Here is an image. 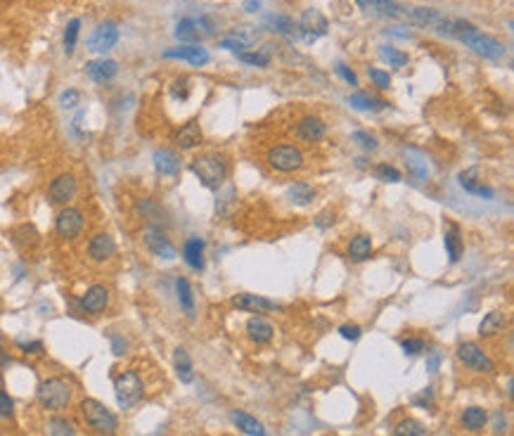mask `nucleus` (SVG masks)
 I'll return each mask as SVG.
<instances>
[{
    "label": "nucleus",
    "instance_id": "obj_1",
    "mask_svg": "<svg viewBox=\"0 0 514 436\" xmlns=\"http://www.w3.org/2000/svg\"><path fill=\"white\" fill-rule=\"evenodd\" d=\"M190 168L199 178V183L209 190H218L228 176V161L218 152H201V155H197L190 161Z\"/></svg>",
    "mask_w": 514,
    "mask_h": 436
},
{
    "label": "nucleus",
    "instance_id": "obj_2",
    "mask_svg": "<svg viewBox=\"0 0 514 436\" xmlns=\"http://www.w3.org/2000/svg\"><path fill=\"white\" fill-rule=\"evenodd\" d=\"M81 415H83L86 424L95 432L97 436H114L119 432V419L112 410L100 403L97 399H83L81 401Z\"/></svg>",
    "mask_w": 514,
    "mask_h": 436
},
{
    "label": "nucleus",
    "instance_id": "obj_3",
    "mask_svg": "<svg viewBox=\"0 0 514 436\" xmlns=\"http://www.w3.org/2000/svg\"><path fill=\"white\" fill-rule=\"evenodd\" d=\"M114 396H117L119 408L130 410L142 401L145 396V382L135 370H123L117 379H114Z\"/></svg>",
    "mask_w": 514,
    "mask_h": 436
},
{
    "label": "nucleus",
    "instance_id": "obj_4",
    "mask_svg": "<svg viewBox=\"0 0 514 436\" xmlns=\"http://www.w3.org/2000/svg\"><path fill=\"white\" fill-rule=\"evenodd\" d=\"M38 403L48 410H64L71 403V384L62 377H48L38 386Z\"/></svg>",
    "mask_w": 514,
    "mask_h": 436
},
{
    "label": "nucleus",
    "instance_id": "obj_5",
    "mask_svg": "<svg viewBox=\"0 0 514 436\" xmlns=\"http://www.w3.org/2000/svg\"><path fill=\"white\" fill-rule=\"evenodd\" d=\"M266 161H268V166L277 173H294V171H302L306 166L304 152L294 145H273L270 150L266 152Z\"/></svg>",
    "mask_w": 514,
    "mask_h": 436
},
{
    "label": "nucleus",
    "instance_id": "obj_6",
    "mask_svg": "<svg viewBox=\"0 0 514 436\" xmlns=\"http://www.w3.org/2000/svg\"><path fill=\"white\" fill-rule=\"evenodd\" d=\"M86 228V216L76 206H64L55 218V230L62 239H76Z\"/></svg>",
    "mask_w": 514,
    "mask_h": 436
},
{
    "label": "nucleus",
    "instance_id": "obj_7",
    "mask_svg": "<svg viewBox=\"0 0 514 436\" xmlns=\"http://www.w3.org/2000/svg\"><path fill=\"white\" fill-rule=\"evenodd\" d=\"M297 29H299V36L304 38V43H308V46H310V43H315L320 36H327L330 24H327L325 14H322L320 10L310 8V10H306V12L302 14Z\"/></svg>",
    "mask_w": 514,
    "mask_h": 436
},
{
    "label": "nucleus",
    "instance_id": "obj_8",
    "mask_svg": "<svg viewBox=\"0 0 514 436\" xmlns=\"http://www.w3.org/2000/svg\"><path fill=\"white\" fill-rule=\"evenodd\" d=\"M457 358L467 365L469 370H474V373H493L495 365L491 361L488 356L484 353V348L479 344H474V341H464V344L457 346Z\"/></svg>",
    "mask_w": 514,
    "mask_h": 436
},
{
    "label": "nucleus",
    "instance_id": "obj_9",
    "mask_svg": "<svg viewBox=\"0 0 514 436\" xmlns=\"http://www.w3.org/2000/svg\"><path fill=\"white\" fill-rule=\"evenodd\" d=\"M76 192H79V181H76L74 173H59V176H55L50 185H48V197L55 204H64L67 206L71 199L76 197Z\"/></svg>",
    "mask_w": 514,
    "mask_h": 436
},
{
    "label": "nucleus",
    "instance_id": "obj_10",
    "mask_svg": "<svg viewBox=\"0 0 514 436\" xmlns=\"http://www.w3.org/2000/svg\"><path fill=\"white\" fill-rule=\"evenodd\" d=\"M462 43L467 48H472L477 54H481V57H486V59H500L502 54H505V46H502L497 38L488 36V34H481L479 29L474 31V34H469Z\"/></svg>",
    "mask_w": 514,
    "mask_h": 436
},
{
    "label": "nucleus",
    "instance_id": "obj_11",
    "mask_svg": "<svg viewBox=\"0 0 514 436\" xmlns=\"http://www.w3.org/2000/svg\"><path fill=\"white\" fill-rule=\"evenodd\" d=\"M117 43H119V26L114 24V21H105V24H100L88 36V43H86V46H88L90 52L105 54L112 50Z\"/></svg>",
    "mask_w": 514,
    "mask_h": 436
},
{
    "label": "nucleus",
    "instance_id": "obj_12",
    "mask_svg": "<svg viewBox=\"0 0 514 436\" xmlns=\"http://www.w3.org/2000/svg\"><path fill=\"white\" fill-rule=\"evenodd\" d=\"M142 242H145V247L150 249L155 256H159V259H176V247L171 244V239L164 235V230L159 226H147L145 230H142Z\"/></svg>",
    "mask_w": 514,
    "mask_h": 436
},
{
    "label": "nucleus",
    "instance_id": "obj_13",
    "mask_svg": "<svg viewBox=\"0 0 514 436\" xmlns=\"http://www.w3.org/2000/svg\"><path fill=\"white\" fill-rule=\"evenodd\" d=\"M86 252H88V259L92 264H107V261L114 259V254H117V242H114V237L107 235V232H97V235L90 237Z\"/></svg>",
    "mask_w": 514,
    "mask_h": 436
},
{
    "label": "nucleus",
    "instance_id": "obj_14",
    "mask_svg": "<svg viewBox=\"0 0 514 436\" xmlns=\"http://www.w3.org/2000/svg\"><path fill=\"white\" fill-rule=\"evenodd\" d=\"M325 121H322L320 117H313V114H308V117H302L299 119V123L294 126V135H297L302 143H318L322 140V135H325Z\"/></svg>",
    "mask_w": 514,
    "mask_h": 436
},
{
    "label": "nucleus",
    "instance_id": "obj_15",
    "mask_svg": "<svg viewBox=\"0 0 514 436\" xmlns=\"http://www.w3.org/2000/svg\"><path fill=\"white\" fill-rule=\"evenodd\" d=\"M109 306V290L105 285H92L86 290V294L81 297V308L88 315H100L105 313V308Z\"/></svg>",
    "mask_w": 514,
    "mask_h": 436
},
{
    "label": "nucleus",
    "instance_id": "obj_16",
    "mask_svg": "<svg viewBox=\"0 0 514 436\" xmlns=\"http://www.w3.org/2000/svg\"><path fill=\"white\" fill-rule=\"evenodd\" d=\"M360 10H365L373 17H382V19H398L403 14V8L396 3V0H355Z\"/></svg>",
    "mask_w": 514,
    "mask_h": 436
},
{
    "label": "nucleus",
    "instance_id": "obj_17",
    "mask_svg": "<svg viewBox=\"0 0 514 436\" xmlns=\"http://www.w3.org/2000/svg\"><path fill=\"white\" fill-rule=\"evenodd\" d=\"M164 57L166 59H185L192 67H204L209 64L211 54L206 48L201 46H183V48H171V50H164Z\"/></svg>",
    "mask_w": 514,
    "mask_h": 436
},
{
    "label": "nucleus",
    "instance_id": "obj_18",
    "mask_svg": "<svg viewBox=\"0 0 514 436\" xmlns=\"http://www.w3.org/2000/svg\"><path fill=\"white\" fill-rule=\"evenodd\" d=\"M233 306L239 310H249V313H268V310H280V304L270 301V299L261 297V294H237L233 299Z\"/></svg>",
    "mask_w": 514,
    "mask_h": 436
},
{
    "label": "nucleus",
    "instance_id": "obj_19",
    "mask_svg": "<svg viewBox=\"0 0 514 436\" xmlns=\"http://www.w3.org/2000/svg\"><path fill=\"white\" fill-rule=\"evenodd\" d=\"M86 74H88L90 81H95V83H107V81H112L114 76L119 74V64L107 57L92 59V62L86 64Z\"/></svg>",
    "mask_w": 514,
    "mask_h": 436
},
{
    "label": "nucleus",
    "instance_id": "obj_20",
    "mask_svg": "<svg viewBox=\"0 0 514 436\" xmlns=\"http://www.w3.org/2000/svg\"><path fill=\"white\" fill-rule=\"evenodd\" d=\"M408 19L413 21V24L417 26H426V29H441V24L446 21L444 14L439 12V10L434 8H413L408 10Z\"/></svg>",
    "mask_w": 514,
    "mask_h": 436
},
{
    "label": "nucleus",
    "instance_id": "obj_21",
    "mask_svg": "<svg viewBox=\"0 0 514 436\" xmlns=\"http://www.w3.org/2000/svg\"><path fill=\"white\" fill-rule=\"evenodd\" d=\"M247 335L254 344H268L275 337V327L268 323L266 318H261V315H254V318L247 320Z\"/></svg>",
    "mask_w": 514,
    "mask_h": 436
},
{
    "label": "nucleus",
    "instance_id": "obj_22",
    "mask_svg": "<svg viewBox=\"0 0 514 436\" xmlns=\"http://www.w3.org/2000/svg\"><path fill=\"white\" fill-rule=\"evenodd\" d=\"M460 185L464 192H469V195H477V197H486V199L493 197V190L486 188L484 181L479 178V168H467V171H462Z\"/></svg>",
    "mask_w": 514,
    "mask_h": 436
},
{
    "label": "nucleus",
    "instance_id": "obj_23",
    "mask_svg": "<svg viewBox=\"0 0 514 436\" xmlns=\"http://www.w3.org/2000/svg\"><path fill=\"white\" fill-rule=\"evenodd\" d=\"M201 140H204V133H201V126H199L197 121H188V123H185V126L176 133V145H178L183 152L199 147V145H201Z\"/></svg>",
    "mask_w": 514,
    "mask_h": 436
},
{
    "label": "nucleus",
    "instance_id": "obj_24",
    "mask_svg": "<svg viewBox=\"0 0 514 436\" xmlns=\"http://www.w3.org/2000/svg\"><path fill=\"white\" fill-rule=\"evenodd\" d=\"M183 259L190 268L204 270V242H201L199 237H190L188 242L183 244Z\"/></svg>",
    "mask_w": 514,
    "mask_h": 436
},
{
    "label": "nucleus",
    "instance_id": "obj_25",
    "mask_svg": "<svg viewBox=\"0 0 514 436\" xmlns=\"http://www.w3.org/2000/svg\"><path fill=\"white\" fill-rule=\"evenodd\" d=\"M152 161H155V168L161 176H176L180 171V157L171 150H157Z\"/></svg>",
    "mask_w": 514,
    "mask_h": 436
},
{
    "label": "nucleus",
    "instance_id": "obj_26",
    "mask_svg": "<svg viewBox=\"0 0 514 436\" xmlns=\"http://www.w3.org/2000/svg\"><path fill=\"white\" fill-rule=\"evenodd\" d=\"M502 330H505V313H502V310H491V313L481 320L479 337H484V339H493V337L500 335Z\"/></svg>",
    "mask_w": 514,
    "mask_h": 436
},
{
    "label": "nucleus",
    "instance_id": "obj_27",
    "mask_svg": "<svg viewBox=\"0 0 514 436\" xmlns=\"http://www.w3.org/2000/svg\"><path fill=\"white\" fill-rule=\"evenodd\" d=\"M460 422H462V427L467 429L469 434H477V432H481V429L486 427V422H488V413H486L484 408H479V406H469L467 410L462 413Z\"/></svg>",
    "mask_w": 514,
    "mask_h": 436
},
{
    "label": "nucleus",
    "instance_id": "obj_28",
    "mask_svg": "<svg viewBox=\"0 0 514 436\" xmlns=\"http://www.w3.org/2000/svg\"><path fill=\"white\" fill-rule=\"evenodd\" d=\"M173 368H176V375L183 384H190L195 379V370H192V361H190V353L185 351L183 346H178L173 351Z\"/></svg>",
    "mask_w": 514,
    "mask_h": 436
},
{
    "label": "nucleus",
    "instance_id": "obj_29",
    "mask_svg": "<svg viewBox=\"0 0 514 436\" xmlns=\"http://www.w3.org/2000/svg\"><path fill=\"white\" fill-rule=\"evenodd\" d=\"M373 256V239L370 235H355L348 242V259L360 264V261H368Z\"/></svg>",
    "mask_w": 514,
    "mask_h": 436
},
{
    "label": "nucleus",
    "instance_id": "obj_30",
    "mask_svg": "<svg viewBox=\"0 0 514 436\" xmlns=\"http://www.w3.org/2000/svg\"><path fill=\"white\" fill-rule=\"evenodd\" d=\"M230 419H233L235 424H237L239 429H242L244 434H249V436H266L264 424H261L256 417L247 415V413H242V410H230Z\"/></svg>",
    "mask_w": 514,
    "mask_h": 436
},
{
    "label": "nucleus",
    "instance_id": "obj_31",
    "mask_svg": "<svg viewBox=\"0 0 514 436\" xmlns=\"http://www.w3.org/2000/svg\"><path fill=\"white\" fill-rule=\"evenodd\" d=\"M444 244H446V252H448L451 264H457V261H460V256H462V249H464L462 237H460V228H457V226L448 228L446 235H444Z\"/></svg>",
    "mask_w": 514,
    "mask_h": 436
},
{
    "label": "nucleus",
    "instance_id": "obj_32",
    "mask_svg": "<svg viewBox=\"0 0 514 436\" xmlns=\"http://www.w3.org/2000/svg\"><path fill=\"white\" fill-rule=\"evenodd\" d=\"M176 38L183 43H188V46H197V43L201 41V34H199V26H197V19H180L176 24Z\"/></svg>",
    "mask_w": 514,
    "mask_h": 436
},
{
    "label": "nucleus",
    "instance_id": "obj_33",
    "mask_svg": "<svg viewBox=\"0 0 514 436\" xmlns=\"http://www.w3.org/2000/svg\"><path fill=\"white\" fill-rule=\"evenodd\" d=\"M251 41H254V38L247 36V34H242V31H230V34H228L221 41V48H226V50H233L235 54H237V52H247L249 48H251Z\"/></svg>",
    "mask_w": 514,
    "mask_h": 436
},
{
    "label": "nucleus",
    "instance_id": "obj_34",
    "mask_svg": "<svg viewBox=\"0 0 514 436\" xmlns=\"http://www.w3.org/2000/svg\"><path fill=\"white\" fill-rule=\"evenodd\" d=\"M266 26H268V31H275V34H282V36L299 34V29H297V24H294V19L284 17V14H270V17L266 19Z\"/></svg>",
    "mask_w": 514,
    "mask_h": 436
},
{
    "label": "nucleus",
    "instance_id": "obj_35",
    "mask_svg": "<svg viewBox=\"0 0 514 436\" xmlns=\"http://www.w3.org/2000/svg\"><path fill=\"white\" fill-rule=\"evenodd\" d=\"M176 292H178V301H180V306H183L185 315H190V318H192V313H195V294H192V287H190V282L185 280V277H178V280H176Z\"/></svg>",
    "mask_w": 514,
    "mask_h": 436
},
{
    "label": "nucleus",
    "instance_id": "obj_36",
    "mask_svg": "<svg viewBox=\"0 0 514 436\" xmlns=\"http://www.w3.org/2000/svg\"><path fill=\"white\" fill-rule=\"evenodd\" d=\"M348 105H351L353 109H360V112H375V109L386 107V102L375 100V97L368 95V92H353V95H348Z\"/></svg>",
    "mask_w": 514,
    "mask_h": 436
},
{
    "label": "nucleus",
    "instance_id": "obj_37",
    "mask_svg": "<svg viewBox=\"0 0 514 436\" xmlns=\"http://www.w3.org/2000/svg\"><path fill=\"white\" fill-rule=\"evenodd\" d=\"M135 211L145 218L150 226H159V218L164 216V211H161V206L157 204L155 199H140L138 204H135Z\"/></svg>",
    "mask_w": 514,
    "mask_h": 436
},
{
    "label": "nucleus",
    "instance_id": "obj_38",
    "mask_svg": "<svg viewBox=\"0 0 514 436\" xmlns=\"http://www.w3.org/2000/svg\"><path fill=\"white\" fill-rule=\"evenodd\" d=\"M287 197H289V201H294V204L306 206V204H310V201H313L315 190L310 188V185H306V183H294L292 188L287 190Z\"/></svg>",
    "mask_w": 514,
    "mask_h": 436
},
{
    "label": "nucleus",
    "instance_id": "obj_39",
    "mask_svg": "<svg viewBox=\"0 0 514 436\" xmlns=\"http://www.w3.org/2000/svg\"><path fill=\"white\" fill-rule=\"evenodd\" d=\"M379 57L386 59V62H389V67H396V69H401V67H406V64H408V54L403 50H398V48H391V46H382L379 48Z\"/></svg>",
    "mask_w": 514,
    "mask_h": 436
},
{
    "label": "nucleus",
    "instance_id": "obj_40",
    "mask_svg": "<svg viewBox=\"0 0 514 436\" xmlns=\"http://www.w3.org/2000/svg\"><path fill=\"white\" fill-rule=\"evenodd\" d=\"M393 436H426V429L417 419H401V422L393 427Z\"/></svg>",
    "mask_w": 514,
    "mask_h": 436
},
{
    "label": "nucleus",
    "instance_id": "obj_41",
    "mask_svg": "<svg viewBox=\"0 0 514 436\" xmlns=\"http://www.w3.org/2000/svg\"><path fill=\"white\" fill-rule=\"evenodd\" d=\"M237 59L244 64H251V67H268L270 64V52L266 50H254V52H237Z\"/></svg>",
    "mask_w": 514,
    "mask_h": 436
},
{
    "label": "nucleus",
    "instance_id": "obj_42",
    "mask_svg": "<svg viewBox=\"0 0 514 436\" xmlns=\"http://www.w3.org/2000/svg\"><path fill=\"white\" fill-rule=\"evenodd\" d=\"M48 434H50V436H76V429H74V424H71L69 419L52 417L50 422H48Z\"/></svg>",
    "mask_w": 514,
    "mask_h": 436
},
{
    "label": "nucleus",
    "instance_id": "obj_43",
    "mask_svg": "<svg viewBox=\"0 0 514 436\" xmlns=\"http://www.w3.org/2000/svg\"><path fill=\"white\" fill-rule=\"evenodd\" d=\"M235 190L233 188H228L226 192L221 195V199H216V211H218V216H223V218H230L233 216V209H235Z\"/></svg>",
    "mask_w": 514,
    "mask_h": 436
},
{
    "label": "nucleus",
    "instance_id": "obj_44",
    "mask_svg": "<svg viewBox=\"0 0 514 436\" xmlns=\"http://www.w3.org/2000/svg\"><path fill=\"white\" fill-rule=\"evenodd\" d=\"M79 31H81V19H71L64 29V52L71 54L76 48V41H79Z\"/></svg>",
    "mask_w": 514,
    "mask_h": 436
},
{
    "label": "nucleus",
    "instance_id": "obj_45",
    "mask_svg": "<svg viewBox=\"0 0 514 436\" xmlns=\"http://www.w3.org/2000/svg\"><path fill=\"white\" fill-rule=\"evenodd\" d=\"M375 176L379 178V181H384V183H398V181H401V171H396V168L389 166V164H379V166L375 168Z\"/></svg>",
    "mask_w": 514,
    "mask_h": 436
},
{
    "label": "nucleus",
    "instance_id": "obj_46",
    "mask_svg": "<svg viewBox=\"0 0 514 436\" xmlns=\"http://www.w3.org/2000/svg\"><path fill=\"white\" fill-rule=\"evenodd\" d=\"M401 346H403V353L406 356H417L419 351H424V339H419V337H410V339H401Z\"/></svg>",
    "mask_w": 514,
    "mask_h": 436
},
{
    "label": "nucleus",
    "instance_id": "obj_47",
    "mask_svg": "<svg viewBox=\"0 0 514 436\" xmlns=\"http://www.w3.org/2000/svg\"><path fill=\"white\" fill-rule=\"evenodd\" d=\"M368 76L379 90H386L391 86V76L386 72H382V69H368Z\"/></svg>",
    "mask_w": 514,
    "mask_h": 436
},
{
    "label": "nucleus",
    "instance_id": "obj_48",
    "mask_svg": "<svg viewBox=\"0 0 514 436\" xmlns=\"http://www.w3.org/2000/svg\"><path fill=\"white\" fill-rule=\"evenodd\" d=\"M14 415V403L5 389H0V419H10Z\"/></svg>",
    "mask_w": 514,
    "mask_h": 436
},
{
    "label": "nucleus",
    "instance_id": "obj_49",
    "mask_svg": "<svg viewBox=\"0 0 514 436\" xmlns=\"http://www.w3.org/2000/svg\"><path fill=\"white\" fill-rule=\"evenodd\" d=\"M353 143H358L363 150H368V152L377 150V138H375V135H370V133H365V130H355Z\"/></svg>",
    "mask_w": 514,
    "mask_h": 436
},
{
    "label": "nucleus",
    "instance_id": "obj_50",
    "mask_svg": "<svg viewBox=\"0 0 514 436\" xmlns=\"http://www.w3.org/2000/svg\"><path fill=\"white\" fill-rule=\"evenodd\" d=\"M493 432H495V436H502L507 432V417H505V413H502V410L493 413Z\"/></svg>",
    "mask_w": 514,
    "mask_h": 436
},
{
    "label": "nucleus",
    "instance_id": "obj_51",
    "mask_svg": "<svg viewBox=\"0 0 514 436\" xmlns=\"http://www.w3.org/2000/svg\"><path fill=\"white\" fill-rule=\"evenodd\" d=\"M79 102H81V95L76 90H67V92H62V97H59V105H62L64 109L76 107Z\"/></svg>",
    "mask_w": 514,
    "mask_h": 436
},
{
    "label": "nucleus",
    "instance_id": "obj_52",
    "mask_svg": "<svg viewBox=\"0 0 514 436\" xmlns=\"http://www.w3.org/2000/svg\"><path fill=\"white\" fill-rule=\"evenodd\" d=\"M339 335H342L344 339L355 341V339H360V327L358 325H342L339 327Z\"/></svg>",
    "mask_w": 514,
    "mask_h": 436
},
{
    "label": "nucleus",
    "instance_id": "obj_53",
    "mask_svg": "<svg viewBox=\"0 0 514 436\" xmlns=\"http://www.w3.org/2000/svg\"><path fill=\"white\" fill-rule=\"evenodd\" d=\"M173 97H180V100H185L188 97V79H178L176 83H173Z\"/></svg>",
    "mask_w": 514,
    "mask_h": 436
},
{
    "label": "nucleus",
    "instance_id": "obj_54",
    "mask_svg": "<svg viewBox=\"0 0 514 436\" xmlns=\"http://www.w3.org/2000/svg\"><path fill=\"white\" fill-rule=\"evenodd\" d=\"M337 74L342 76V79L346 81L348 86H358V79H355V74L348 67H344V64H337Z\"/></svg>",
    "mask_w": 514,
    "mask_h": 436
},
{
    "label": "nucleus",
    "instance_id": "obj_55",
    "mask_svg": "<svg viewBox=\"0 0 514 436\" xmlns=\"http://www.w3.org/2000/svg\"><path fill=\"white\" fill-rule=\"evenodd\" d=\"M21 351L26 353V356H34V353H41L43 351V344L41 341H19Z\"/></svg>",
    "mask_w": 514,
    "mask_h": 436
},
{
    "label": "nucleus",
    "instance_id": "obj_56",
    "mask_svg": "<svg viewBox=\"0 0 514 436\" xmlns=\"http://www.w3.org/2000/svg\"><path fill=\"white\" fill-rule=\"evenodd\" d=\"M431 389H424V394L422 396H415V406H419V408H431Z\"/></svg>",
    "mask_w": 514,
    "mask_h": 436
},
{
    "label": "nucleus",
    "instance_id": "obj_57",
    "mask_svg": "<svg viewBox=\"0 0 514 436\" xmlns=\"http://www.w3.org/2000/svg\"><path fill=\"white\" fill-rule=\"evenodd\" d=\"M332 223H335V214H330V211H325V214H320V216H318V221H315V226L325 230V228H327V226H332Z\"/></svg>",
    "mask_w": 514,
    "mask_h": 436
},
{
    "label": "nucleus",
    "instance_id": "obj_58",
    "mask_svg": "<svg viewBox=\"0 0 514 436\" xmlns=\"http://www.w3.org/2000/svg\"><path fill=\"white\" fill-rule=\"evenodd\" d=\"M439 363H441V353L434 351L429 361H426V370H429V373H436V370H439Z\"/></svg>",
    "mask_w": 514,
    "mask_h": 436
},
{
    "label": "nucleus",
    "instance_id": "obj_59",
    "mask_svg": "<svg viewBox=\"0 0 514 436\" xmlns=\"http://www.w3.org/2000/svg\"><path fill=\"white\" fill-rule=\"evenodd\" d=\"M112 348L117 356H121V353H126V339H121V337H112Z\"/></svg>",
    "mask_w": 514,
    "mask_h": 436
},
{
    "label": "nucleus",
    "instance_id": "obj_60",
    "mask_svg": "<svg viewBox=\"0 0 514 436\" xmlns=\"http://www.w3.org/2000/svg\"><path fill=\"white\" fill-rule=\"evenodd\" d=\"M8 365H10V353L5 351L3 346H0V373H3V370L8 368Z\"/></svg>",
    "mask_w": 514,
    "mask_h": 436
},
{
    "label": "nucleus",
    "instance_id": "obj_61",
    "mask_svg": "<svg viewBox=\"0 0 514 436\" xmlns=\"http://www.w3.org/2000/svg\"><path fill=\"white\" fill-rule=\"evenodd\" d=\"M386 34L398 36V38H410V36H413V34H410V31H398V26H396V29H389V31H386Z\"/></svg>",
    "mask_w": 514,
    "mask_h": 436
},
{
    "label": "nucleus",
    "instance_id": "obj_62",
    "mask_svg": "<svg viewBox=\"0 0 514 436\" xmlns=\"http://www.w3.org/2000/svg\"><path fill=\"white\" fill-rule=\"evenodd\" d=\"M244 8H247L249 12H256V10H259V0H249V3L244 5Z\"/></svg>",
    "mask_w": 514,
    "mask_h": 436
},
{
    "label": "nucleus",
    "instance_id": "obj_63",
    "mask_svg": "<svg viewBox=\"0 0 514 436\" xmlns=\"http://www.w3.org/2000/svg\"><path fill=\"white\" fill-rule=\"evenodd\" d=\"M5 344V335H3V330H0V346Z\"/></svg>",
    "mask_w": 514,
    "mask_h": 436
}]
</instances>
